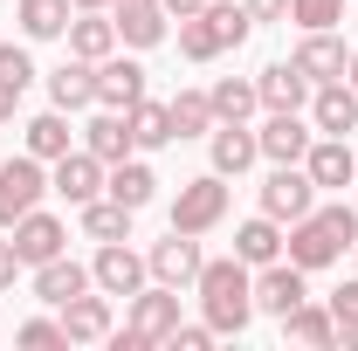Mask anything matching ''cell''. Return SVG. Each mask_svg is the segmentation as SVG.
<instances>
[{"mask_svg": "<svg viewBox=\"0 0 358 351\" xmlns=\"http://www.w3.org/2000/svg\"><path fill=\"white\" fill-rule=\"evenodd\" d=\"M310 296V268H296L289 255H275V262L255 268V310L262 317H282V310H296Z\"/></svg>", "mask_w": 358, "mask_h": 351, "instance_id": "8", "label": "cell"}, {"mask_svg": "<svg viewBox=\"0 0 358 351\" xmlns=\"http://www.w3.org/2000/svg\"><path fill=\"white\" fill-rule=\"evenodd\" d=\"M200 262H207V255H200V234H166V241H152V248H145V268H152V282H173V289H193V282H200Z\"/></svg>", "mask_w": 358, "mask_h": 351, "instance_id": "7", "label": "cell"}, {"mask_svg": "<svg viewBox=\"0 0 358 351\" xmlns=\"http://www.w3.org/2000/svg\"><path fill=\"white\" fill-rule=\"evenodd\" d=\"M83 152H96L103 166H117V159H131L138 145H131V124H124V110H103V103H96V117L83 124Z\"/></svg>", "mask_w": 358, "mask_h": 351, "instance_id": "26", "label": "cell"}, {"mask_svg": "<svg viewBox=\"0 0 358 351\" xmlns=\"http://www.w3.org/2000/svg\"><path fill=\"white\" fill-rule=\"evenodd\" d=\"M352 186H358V179H352Z\"/></svg>", "mask_w": 358, "mask_h": 351, "instance_id": "47", "label": "cell"}, {"mask_svg": "<svg viewBox=\"0 0 358 351\" xmlns=\"http://www.w3.org/2000/svg\"><path fill=\"white\" fill-rule=\"evenodd\" d=\"M200 7H207V0H166V14H173V21H186V14H200Z\"/></svg>", "mask_w": 358, "mask_h": 351, "instance_id": "43", "label": "cell"}, {"mask_svg": "<svg viewBox=\"0 0 358 351\" xmlns=\"http://www.w3.org/2000/svg\"><path fill=\"white\" fill-rule=\"evenodd\" d=\"M48 103H55V110H90V103H96V62L69 55L62 69H48Z\"/></svg>", "mask_w": 358, "mask_h": 351, "instance_id": "23", "label": "cell"}, {"mask_svg": "<svg viewBox=\"0 0 358 351\" xmlns=\"http://www.w3.org/2000/svg\"><path fill=\"white\" fill-rule=\"evenodd\" d=\"M124 331H131L138 345H166L179 331V289L173 282H145L131 296V324H124Z\"/></svg>", "mask_w": 358, "mask_h": 351, "instance_id": "6", "label": "cell"}, {"mask_svg": "<svg viewBox=\"0 0 358 351\" xmlns=\"http://www.w3.org/2000/svg\"><path fill=\"white\" fill-rule=\"evenodd\" d=\"M0 83H7V89H28V83H35V55H28L21 42H0Z\"/></svg>", "mask_w": 358, "mask_h": 351, "instance_id": "36", "label": "cell"}, {"mask_svg": "<svg viewBox=\"0 0 358 351\" xmlns=\"http://www.w3.org/2000/svg\"><path fill=\"white\" fill-rule=\"evenodd\" d=\"M14 110H21V89H7V83H0V124H14Z\"/></svg>", "mask_w": 358, "mask_h": 351, "instance_id": "42", "label": "cell"}, {"mask_svg": "<svg viewBox=\"0 0 358 351\" xmlns=\"http://www.w3.org/2000/svg\"><path fill=\"white\" fill-rule=\"evenodd\" d=\"M110 21H117L124 48H159L173 14H166V0H110Z\"/></svg>", "mask_w": 358, "mask_h": 351, "instance_id": "16", "label": "cell"}, {"mask_svg": "<svg viewBox=\"0 0 358 351\" xmlns=\"http://www.w3.org/2000/svg\"><path fill=\"white\" fill-rule=\"evenodd\" d=\"M303 173L317 179V193H345L358 179V152H352V138H310V152H303Z\"/></svg>", "mask_w": 358, "mask_h": 351, "instance_id": "13", "label": "cell"}, {"mask_svg": "<svg viewBox=\"0 0 358 351\" xmlns=\"http://www.w3.org/2000/svg\"><path fill=\"white\" fill-rule=\"evenodd\" d=\"M179 55H186V62H214V55H227V42H221V28H214L207 7L179 21Z\"/></svg>", "mask_w": 358, "mask_h": 351, "instance_id": "33", "label": "cell"}, {"mask_svg": "<svg viewBox=\"0 0 358 351\" xmlns=\"http://www.w3.org/2000/svg\"><path fill=\"white\" fill-rule=\"evenodd\" d=\"M310 138H317V124H303V110H268L262 131H255V145H262L268 166H303Z\"/></svg>", "mask_w": 358, "mask_h": 351, "instance_id": "10", "label": "cell"}, {"mask_svg": "<svg viewBox=\"0 0 358 351\" xmlns=\"http://www.w3.org/2000/svg\"><path fill=\"white\" fill-rule=\"evenodd\" d=\"M103 193H110V200H124V207H152V193H159V173H152V166H145V159H117V166H110V173H103Z\"/></svg>", "mask_w": 358, "mask_h": 351, "instance_id": "29", "label": "cell"}, {"mask_svg": "<svg viewBox=\"0 0 358 351\" xmlns=\"http://www.w3.org/2000/svg\"><path fill=\"white\" fill-rule=\"evenodd\" d=\"M282 338L289 345H310V351H352L345 331H338V317H331V303H310V296L296 310H282Z\"/></svg>", "mask_w": 358, "mask_h": 351, "instance_id": "15", "label": "cell"}, {"mask_svg": "<svg viewBox=\"0 0 358 351\" xmlns=\"http://www.w3.org/2000/svg\"><path fill=\"white\" fill-rule=\"evenodd\" d=\"M103 173H110V166H103L96 152H83V145H76V152H62V159H55V173H48V193H62L69 207H90V200L103 193Z\"/></svg>", "mask_w": 358, "mask_h": 351, "instance_id": "12", "label": "cell"}, {"mask_svg": "<svg viewBox=\"0 0 358 351\" xmlns=\"http://www.w3.org/2000/svg\"><path fill=\"white\" fill-rule=\"evenodd\" d=\"M255 96H262V110H303L310 103V76L296 62H268L255 76Z\"/></svg>", "mask_w": 358, "mask_h": 351, "instance_id": "24", "label": "cell"}, {"mask_svg": "<svg viewBox=\"0 0 358 351\" xmlns=\"http://www.w3.org/2000/svg\"><path fill=\"white\" fill-rule=\"evenodd\" d=\"M90 282H96L103 296H124V303H131L138 289L152 282V268H145V255H138V248H124V241H96V262H90Z\"/></svg>", "mask_w": 358, "mask_h": 351, "instance_id": "5", "label": "cell"}, {"mask_svg": "<svg viewBox=\"0 0 358 351\" xmlns=\"http://www.w3.org/2000/svg\"><path fill=\"white\" fill-rule=\"evenodd\" d=\"M124 124H131V145L138 152H166L173 145V103H152V96H138L131 110H124Z\"/></svg>", "mask_w": 358, "mask_h": 351, "instance_id": "28", "label": "cell"}, {"mask_svg": "<svg viewBox=\"0 0 358 351\" xmlns=\"http://www.w3.org/2000/svg\"><path fill=\"white\" fill-rule=\"evenodd\" d=\"M83 7H110V0H76V14H83Z\"/></svg>", "mask_w": 358, "mask_h": 351, "instance_id": "45", "label": "cell"}, {"mask_svg": "<svg viewBox=\"0 0 358 351\" xmlns=\"http://www.w3.org/2000/svg\"><path fill=\"white\" fill-rule=\"evenodd\" d=\"M76 214H83V234H90V241H131V207L110 200V193H96V200L76 207Z\"/></svg>", "mask_w": 358, "mask_h": 351, "instance_id": "31", "label": "cell"}, {"mask_svg": "<svg viewBox=\"0 0 358 351\" xmlns=\"http://www.w3.org/2000/svg\"><path fill=\"white\" fill-rule=\"evenodd\" d=\"M14 345H69V331H62V317H28L14 331Z\"/></svg>", "mask_w": 358, "mask_h": 351, "instance_id": "38", "label": "cell"}, {"mask_svg": "<svg viewBox=\"0 0 358 351\" xmlns=\"http://www.w3.org/2000/svg\"><path fill=\"white\" fill-rule=\"evenodd\" d=\"M62 331H69V345H103L117 324H110V296L103 289H83V296H69L62 303Z\"/></svg>", "mask_w": 358, "mask_h": 351, "instance_id": "19", "label": "cell"}, {"mask_svg": "<svg viewBox=\"0 0 358 351\" xmlns=\"http://www.w3.org/2000/svg\"><path fill=\"white\" fill-rule=\"evenodd\" d=\"M214 124H221V117H214V96H207V89H179L173 96V131L179 138H207Z\"/></svg>", "mask_w": 358, "mask_h": 351, "instance_id": "34", "label": "cell"}, {"mask_svg": "<svg viewBox=\"0 0 358 351\" xmlns=\"http://www.w3.org/2000/svg\"><path fill=\"white\" fill-rule=\"evenodd\" d=\"M289 21L296 28H338L345 21V0H289Z\"/></svg>", "mask_w": 358, "mask_h": 351, "instance_id": "35", "label": "cell"}, {"mask_svg": "<svg viewBox=\"0 0 358 351\" xmlns=\"http://www.w3.org/2000/svg\"><path fill=\"white\" fill-rule=\"evenodd\" d=\"M207 159H214V173H221V179H241L255 159H262V145H255L248 124H214V131H207Z\"/></svg>", "mask_w": 358, "mask_h": 351, "instance_id": "20", "label": "cell"}, {"mask_svg": "<svg viewBox=\"0 0 358 351\" xmlns=\"http://www.w3.org/2000/svg\"><path fill=\"white\" fill-rule=\"evenodd\" d=\"M289 62H296V69L310 76V89H317V83H338V76L352 69V48L338 42L331 28H303V42H296V55H289Z\"/></svg>", "mask_w": 358, "mask_h": 351, "instance_id": "14", "label": "cell"}, {"mask_svg": "<svg viewBox=\"0 0 358 351\" xmlns=\"http://www.w3.org/2000/svg\"><path fill=\"white\" fill-rule=\"evenodd\" d=\"M324 303H331V317H338V331H345V345H358V275L345 282V289H331Z\"/></svg>", "mask_w": 358, "mask_h": 351, "instance_id": "37", "label": "cell"}, {"mask_svg": "<svg viewBox=\"0 0 358 351\" xmlns=\"http://www.w3.org/2000/svg\"><path fill=\"white\" fill-rule=\"evenodd\" d=\"M310 124H317L324 138H352V131H358V89L345 83V76L310 89Z\"/></svg>", "mask_w": 358, "mask_h": 351, "instance_id": "17", "label": "cell"}, {"mask_svg": "<svg viewBox=\"0 0 358 351\" xmlns=\"http://www.w3.org/2000/svg\"><path fill=\"white\" fill-rule=\"evenodd\" d=\"M7 234H14V255H21L28 268L55 262V255H69V227H62L55 214H42V207H35V214H21Z\"/></svg>", "mask_w": 358, "mask_h": 351, "instance_id": "11", "label": "cell"}, {"mask_svg": "<svg viewBox=\"0 0 358 351\" xmlns=\"http://www.w3.org/2000/svg\"><path fill=\"white\" fill-rule=\"evenodd\" d=\"M166 345H173V351H207V345H214V324H207V317H200V324H179Z\"/></svg>", "mask_w": 358, "mask_h": 351, "instance_id": "39", "label": "cell"}, {"mask_svg": "<svg viewBox=\"0 0 358 351\" xmlns=\"http://www.w3.org/2000/svg\"><path fill=\"white\" fill-rule=\"evenodd\" d=\"M83 289H96V282H90V262H69V255H55V262L35 268V296H42L48 310H62L69 296H83Z\"/></svg>", "mask_w": 358, "mask_h": 351, "instance_id": "25", "label": "cell"}, {"mask_svg": "<svg viewBox=\"0 0 358 351\" xmlns=\"http://www.w3.org/2000/svg\"><path fill=\"white\" fill-rule=\"evenodd\" d=\"M241 7L255 14V28H262V21H289V0H241Z\"/></svg>", "mask_w": 358, "mask_h": 351, "instance_id": "40", "label": "cell"}, {"mask_svg": "<svg viewBox=\"0 0 358 351\" xmlns=\"http://www.w3.org/2000/svg\"><path fill=\"white\" fill-rule=\"evenodd\" d=\"M42 193H48V173H42V159H35V152L0 159V234H7L21 214H35V207H42Z\"/></svg>", "mask_w": 358, "mask_h": 351, "instance_id": "4", "label": "cell"}, {"mask_svg": "<svg viewBox=\"0 0 358 351\" xmlns=\"http://www.w3.org/2000/svg\"><path fill=\"white\" fill-rule=\"evenodd\" d=\"M193 296H200V317L214 324V338H241V331H248V317H255V268L241 262V255L200 262Z\"/></svg>", "mask_w": 358, "mask_h": 351, "instance_id": "2", "label": "cell"}, {"mask_svg": "<svg viewBox=\"0 0 358 351\" xmlns=\"http://www.w3.org/2000/svg\"><path fill=\"white\" fill-rule=\"evenodd\" d=\"M207 96H214V117H221V124H248V117L262 110V96H255V76H221Z\"/></svg>", "mask_w": 358, "mask_h": 351, "instance_id": "32", "label": "cell"}, {"mask_svg": "<svg viewBox=\"0 0 358 351\" xmlns=\"http://www.w3.org/2000/svg\"><path fill=\"white\" fill-rule=\"evenodd\" d=\"M234 255H241V262H248V268L275 262V255H282V220H268V214L241 220V227H234Z\"/></svg>", "mask_w": 358, "mask_h": 351, "instance_id": "30", "label": "cell"}, {"mask_svg": "<svg viewBox=\"0 0 358 351\" xmlns=\"http://www.w3.org/2000/svg\"><path fill=\"white\" fill-rule=\"evenodd\" d=\"M21 138H28V152H35L42 166H55L62 152H76V131H69V110H35V117L21 124Z\"/></svg>", "mask_w": 358, "mask_h": 351, "instance_id": "27", "label": "cell"}, {"mask_svg": "<svg viewBox=\"0 0 358 351\" xmlns=\"http://www.w3.org/2000/svg\"><path fill=\"white\" fill-rule=\"evenodd\" d=\"M227 207H234V186L207 166L200 179H179V193H173V227H179V234H214V227L227 220Z\"/></svg>", "mask_w": 358, "mask_h": 351, "instance_id": "3", "label": "cell"}, {"mask_svg": "<svg viewBox=\"0 0 358 351\" xmlns=\"http://www.w3.org/2000/svg\"><path fill=\"white\" fill-rule=\"evenodd\" d=\"M352 262H358V241H352Z\"/></svg>", "mask_w": 358, "mask_h": 351, "instance_id": "46", "label": "cell"}, {"mask_svg": "<svg viewBox=\"0 0 358 351\" xmlns=\"http://www.w3.org/2000/svg\"><path fill=\"white\" fill-rule=\"evenodd\" d=\"M117 21H110V7H83L76 21H69V55H83V62H103V55H117Z\"/></svg>", "mask_w": 358, "mask_h": 351, "instance_id": "21", "label": "cell"}, {"mask_svg": "<svg viewBox=\"0 0 358 351\" xmlns=\"http://www.w3.org/2000/svg\"><path fill=\"white\" fill-rule=\"evenodd\" d=\"M69 21H76V0H14L21 42H55V35H69Z\"/></svg>", "mask_w": 358, "mask_h": 351, "instance_id": "22", "label": "cell"}, {"mask_svg": "<svg viewBox=\"0 0 358 351\" xmlns=\"http://www.w3.org/2000/svg\"><path fill=\"white\" fill-rule=\"evenodd\" d=\"M145 96V62L138 55H103L96 62V103L103 110H131Z\"/></svg>", "mask_w": 358, "mask_h": 351, "instance_id": "18", "label": "cell"}, {"mask_svg": "<svg viewBox=\"0 0 358 351\" xmlns=\"http://www.w3.org/2000/svg\"><path fill=\"white\" fill-rule=\"evenodd\" d=\"M21 268H28V262L14 255V241H0V289H14V275H21Z\"/></svg>", "mask_w": 358, "mask_h": 351, "instance_id": "41", "label": "cell"}, {"mask_svg": "<svg viewBox=\"0 0 358 351\" xmlns=\"http://www.w3.org/2000/svg\"><path fill=\"white\" fill-rule=\"evenodd\" d=\"M345 83H352V89H358V48H352V69H345Z\"/></svg>", "mask_w": 358, "mask_h": 351, "instance_id": "44", "label": "cell"}, {"mask_svg": "<svg viewBox=\"0 0 358 351\" xmlns=\"http://www.w3.org/2000/svg\"><path fill=\"white\" fill-rule=\"evenodd\" d=\"M310 207H317V179L303 173V166H275V173L262 179V214L268 220L289 227V220H303Z\"/></svg>", "mask_w": 358, "mask_h": 351, "instance_id": "9", "label": "cell"}, {"mask_svg": "<svg viewBox=\"0 0 358 351\" xmlns=\"http://www.w3.org/2000/svg\"><path fill=\"white\" fill-rule=\"evenodd\" d=\"M352 241H358V214H352V200H324V207H310L303 220H289V234H282V255L296 268H331V262H345L352 255Z\"/></svg>", "mask_w": 358, "mask_h": 351, "instance_id": "1", "label": "cell"}]
</instances>
